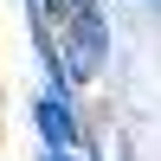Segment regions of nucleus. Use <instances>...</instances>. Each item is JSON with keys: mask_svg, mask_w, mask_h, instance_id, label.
<instances>
[{"mask_svg": "<svg viewBox=\"0 0 161 161\" xmlns=\"http://www.w3.org/2000/svg\"><path fill=\"white\" fill-rule=\"evenodd\" d=\"M39 123H45V142H52V148H71V142H77V123L64 116V97H45V103H39Z\"/></svg>", "mask_w": 161, "mask_h": 161, "instance_id": "f257e3e1", "label": "nucleus"}]
</instances>
